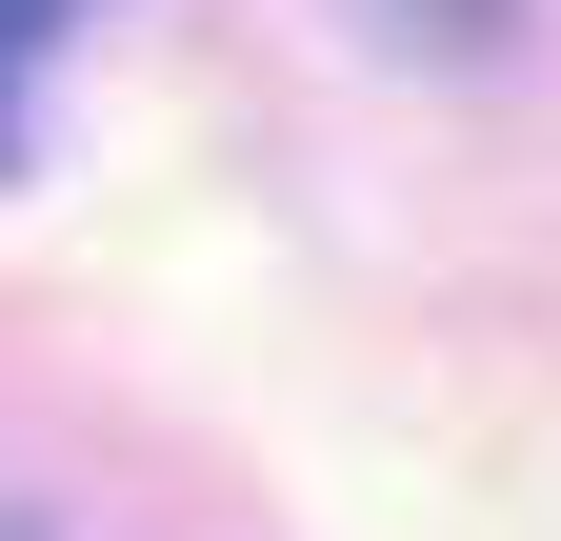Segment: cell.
Instances as JSON below:
<instances>
[{"label": "cell", "instance_id": "cell-2", "mask_svg": "<svg viewBox=\"0 0 561 541\" xmlns=\"http://www.w3.org/2000/svg\"><path fill=\"white\" fill-rule=\"evenodd\" d=\"M60 21H81V0H0V81H21V60H41ZM0 141H21V120H0Z\"/></svg>", "mask_w": 561, "mask_h": 541}, {"label": "cell", "instance_id": "cell-1", "mask_svg": "<svg viewBox=\"0 0 561 541\" xmlns=\"http://www.w3.org/2000/svg\"><path fill=\"white\" fill-rule=\"evenodd\" d=\"M381 41H442V60H481V41H502V0H381Z\"/></svg>", "mask_w": 561, "mask_h": 541}]
</instances>
